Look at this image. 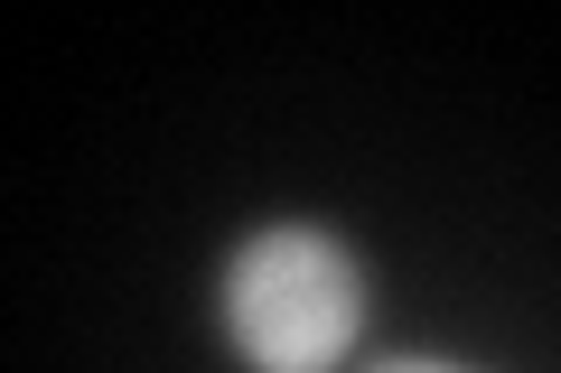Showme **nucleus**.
I'll list each match as a JSON object with an SVG mask.
<instances>
[{
    "label": "nucleus",
    "instance_id": "f257e3e1",
    "mask_svg": "<svg viewBox=\"0 0 561 373\" xmlns=\"http://www.w3.org/2000/svg\"><path fill=\"white\" fill-rule=\"evenodd\" d=\"M225 317L262 373H328L356 346V317H365L356 261L309 224H262L225 271Z\"/></svg>",
    "mask_w": 561,
    "mask_h": 373
},
{
    "label": "nucleus",
    "instance_id": "f03ea898",
    "mask_svg": "<svg viewBox=\"0 0 561 373\" xmlns=\"http://www.w3.org/2000/svg\"><path fill=\"white\" fill-rule=\"evenodd\" d=\"M375 373H459V364H375Z\"/></svg>",
    "mask_w": 561,
    "mask_h": 373
}]
</instances>
